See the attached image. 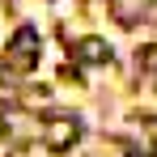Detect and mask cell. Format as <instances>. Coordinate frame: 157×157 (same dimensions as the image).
<instances>
[{"label": "cell", "mask_w": 157, "mask_h": 157, "mask_svg": "<svg viewBox=\"0 0 157 157\" xmlns=\"http://www.w3.org/2000/svg\"><path fill=\"white\" fill-rule=\"evenodd\" d=\"M38 30L34 26H21L13 38H9V64L13 68H34V59H38Z\"/></svg>", "instance_id": "cell-1"}, {"label": "cell", "mask_w": 157, "mask_h": 157, "mask_svg": "<svg viewBox=\"0 0 157 157\" xmlns=\"http://www.w3.org/2000/svg\"><path fill=\"white\" fill-rule=\"evenodd\" d=\"M43 140H47V149L64 153V149H72V144L81 140V123L72 119V115H55V119H47V132H43Z\"/></svg>", "instance_id": "cell-2"}, {"label": "cell", "mask_w": 157, "mask_h": 157, "mask_svg": "<svg viewBox=\"0 0 157 157\" xmlns=\"http://www.w3.org/2000/svg\"><path fill=\"white\" fill-rule=\"evenodd\" d=\"M77 55L85 59V64H106V59H110V47H106L102 38H81V43H77Z\"/></svg>", "instance_id": "cell-3"}, {"label": "cell", "mask_w": 157, "mask_h": 157, "mask_svg": "<svg viewBox=\"0 0 157 157\" xmlns=\"http://www.w3.org/2000/svg\"><path fill=\"white\" fill-rule=\"evenodd\" d=\"M140 59H144V64H149V68H157V47H149V51L140 55Z\"/></svg>", "instance_id": "cell-4"}, {"label": "cell", "mask_w": 157, "mask_h": 157, "mask_svg": "<svg viewBox=\"0 0 157 157\" xmlns=\"http://www.w3.org/2000/svg\"><path fill=\"white\" fill-rule=\"evenodd\" d=\"M132 157H140V153H132Z\"/></svg>", "instance_id": "cell-5"}]
</instances>
